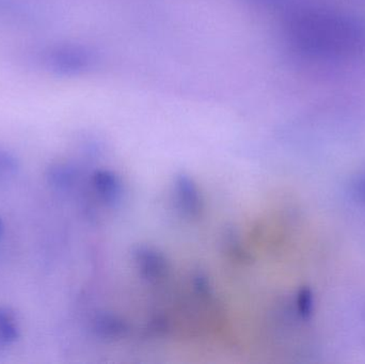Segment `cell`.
<instances>
[{
    "mask_svg": "<svg viewBox=\"0 0 365 364\" xmlns=\"http://www.w3.org/2000/svg\"><path fill=\"white\" fill-rule=\"evenodd\" d=\"M287 33L297 51L313 58L344 59L365 49V21L338 11H296L287 19Z\"/></svg>",
    "mask_w": 365,
    "mask_h": 364,
    "instance_id": "cell-1",
    "label": "cell"
},
{
    "mask_svg": "<svg viewBox=\"0 0 365 364\" xmlns=\"http://www.w3.org/2000/svg\"><path fill=\"white\" fill-rule=\"evenodd\" d=\"M4 234V222H2L1 218H0V236Z\"/></svg>",
    "mask_w": 365,
    "mask_h": 364,
    "instance_id": "cell-8",
    "label": "cell"
},
{
    "mask_svg": "<svg viewBox=\"0 0 365 364\" xmlns=\"http://www.w3.org/2000/svg\"><path fill=\"white\" fill-rule=\"evenodd\" d=\"M47 177L51 185L60 188L66 187L72 183L73 171L64 165H56L49 168Z\"/></svg>",
    "mask_w": 365,
    "mask_h": 364,
    "instance_id": "cell-5",
    "label": "cell"
},
{
    "mask_svg": "<svg viewBox=\"0 0 365 364\" xmlns=\"http://www.w3.org/2000/svg\"><path fill=\"white\" fill-rule=\"evenodd\" d=\"M36 63L57 75H79L93 68L96 56L87 47L76 44H59L41 49Z\"/></svg>",
    "mask_w": 365,
    "mask_h": 364,
    "instance_id": "cell-2",
    "label": "cell"
},
{
    "mask_svg": "<svg viewBox=\"0 0 365 364\" xmlns=\"http://www.w3.org/2000/svg\"><path fill=\"white\" fill-rule=\"evenodd\" d=\"M19 168V162L12 154L0 149V173L13 175Z\"/></svg>",
    "mask_w": 365,
    "mask_h": 364,
    "instance_id": "cell-6",
    "label": "cell"
},
{
    "mask_svg": "<svg viewBox=\"0 0 365 364\" xmlns=\"http://www.w3.org/2000/svg\"><path fill=\"white\" fill-rule=\"evenodd\" d=\"M356 192L365 202V173L358 177L355 184Z\"/></svg>",
    "mask_w": 365,
    "mask_h": 364,
    "instance_id": "cell-7",
    "label": "cell"
},
{
    "mask_svg": "<svg viewBox=\"0 0 365 364\" xmlns=\"http://www.w3.org/2000/svg\"><path fill=\"white\" fill-rule=\"evenodd\" d=\"M36 14L14 0H0V21L19 25H29L36 21Z\"/></svg>",
    "mask_w": 365,
    "mask_h": 364,
    "instance_id": "cell-3",
    "label": "cell"
},
{
    "mask_svg": "<svg viewBox=\"0 0 365 364\" xmlns=\"http://www.w3.org/2000/svg\"><path fill=\"white\" fill-rule=\"evenodd\" d=\"M19 338L16 316L10 308L0 307V345L14 343Z\"/></svg>",
    "mask_w": 365,
    "mask_h": 364,
    "instance_id": "cell-4",
    "label": "cell"
}]
</instances>
